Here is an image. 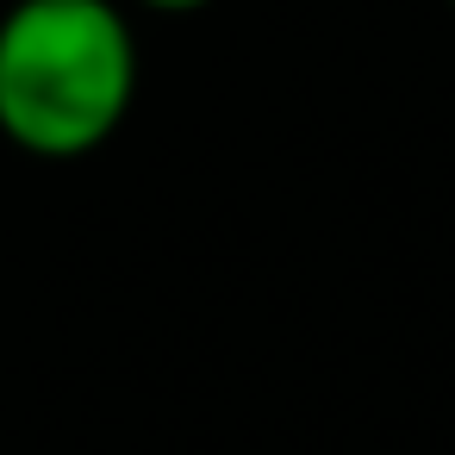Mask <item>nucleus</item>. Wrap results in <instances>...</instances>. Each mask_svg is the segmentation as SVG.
Returning <instances> with one entry per match:
<instances>
[{"label":"nucleus","mask_w":455,"mask_h":455,"mask_svg":"<svg viewBox=\"0 0 455 455\" xmlns=\"http://www.w3.org/2000/svg\"><path fill=\"white\" fill-rule=\"evenodd\" d=\"M138 107V32L119 0H13L0 13V138L32 163H82Z\"/></svg>","instance_id":"1"},{"label":"nucleus","mask_w":455,"mask_h":455,"mask_svg":"<svg viewBox=\"0 0 455 455\" xmlns=\"http://www.w3.org/2000/svg\"><path fill=\"white\" fill-rule=\"evenodd\" d=\"M132 7H144V13H156V20H188V13L219 7V0H132Z\"/></svg>","instance_id":"2"},{"label":"nucleus","mask_w":455,"mask_h":455,"mask_svg":"<svg viewBox=\"0 0 455 455\" xmlns=\"http://www.w3.org/2000/svg\"><path fill=\"white\" fill-rule=\"evenodd\" d=\"M449 13H455V0H449Z\"/></svg>","instance_id":"3"}]
</instances>
